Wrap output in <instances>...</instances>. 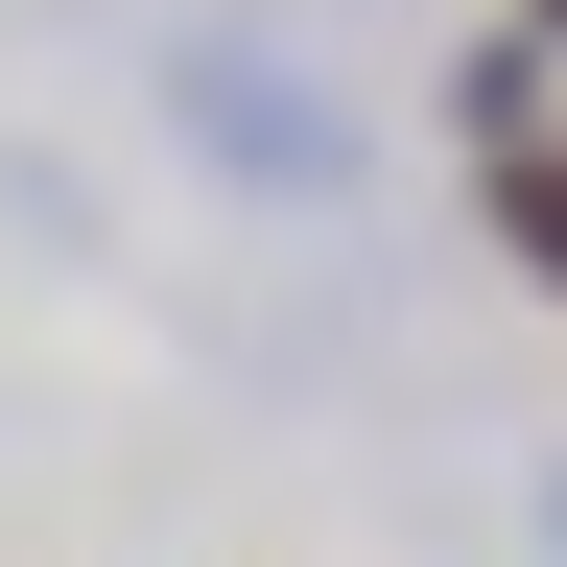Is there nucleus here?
I'll return each instance as SVG.
<instances>
[{
    "mask_svg": "<svg viewBox=\"0 0 567 567\" xmlns=\"http://www.w3.org/2000/svg\"><path fill=\"white\" fill-rule=\"evenodd\" d=\"M142 95H166V142H189L237 213H354V189H379V118H354L284 24H166Z\"/></svg>",
    "mask_w": 567,
    "mask_h": 567,
    "instance_id": "1",
    "label": "nucleus"
},
{
    "mask_svg": "<svg viewBox=\"0 0 567 567\" xmlns=\"http://www.w3.org/2000/svg\"><path fill=\"white\" fill-rule=\"evenodd\" d=\"M450 142H473V166L567 142V48H544V24H473V48H450Z\"/></svg>",
    "mask_w": 567,
    "mask_h": 567,
    "instance_id": "2",
    "label": "nucleus"
},
{
    "mask_svg": "<svg viewBox=\"0 0 567 567\" xmlns=\"http://www.w3.org/2000/svg\"><path fill=\"white\" fill-rule=\"evenodd\" d=\"M473 237H496V284H544V308H567V142L473 166Z\"/></svg>",
    "mask_w": 567,
    "mask_h": 567,
    "instance_id": "3",
    "label": "nucleus"
},
{
    "mask_svg": "<svg viewBox=\"0 0 567 567\" xmlns=\"http://www.w3.org/2000/svg\"><path fill=\"white\" fill-rule=\"evenodd\" d=\"M520 520H544V567H567V450H544V496H520Z\"/></svg>",
    "mask_w": 567,
    "mask_h": 567,
    "instance_id": "4",
    "label": "nucleus"
},
{
    "mask_svg": "<svg viewBox=\"0 0 567 567\" xmlns=\"http://www.w3.org/2000/svg\"><path fill=\"white\" fill-rule=\"evenodd\" d=\"M496 24H544V48H567V0H496Z\"/></svg>",
    "mask_w": 567,
    "mask_h": 567,
    "instance_id": "5",
    "label": "nucleus"
}]
</instances>
